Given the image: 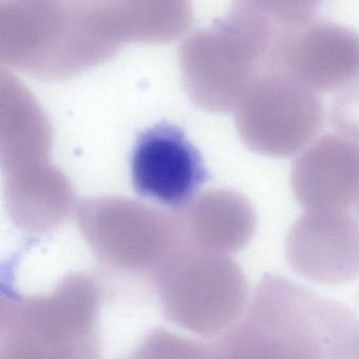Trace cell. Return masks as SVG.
<instances>
[{"mask_svg": "<svg viewBox=\"0 0 359 359\" xmlns=\"http://www.w3.org/2000/svg\"><path fill=\"white\" fill-rule=\"evenodd\" d=\"M236 350L253 358H359V318L335 300L266 274L237 333Z\"/></svg>", "mask_w": 359, "mask_h": 359, "instance_id": "obj_1", "label": "cell"}, {"mask_svg": "<svg viewBox=\"0 0 359 359\" xmlns=\"http://www.w3.org/2000/svg\"><path fill=\"white\" fill-rule=\"evenodd\" d=\"M325 107L316 92L274 73H264L243 93L237 127L258 154L287 158L320 132Z\"/></svg>", "mask_w": 359, "mask_h": 359, "instance_id": "obj_2", "label": "cell"}, {"mask_svg": "<svg viewBox=\"0 0 359 359\" xmlns=\"http://www.w3.org/2000/svg\"><path fill=\"white\" fill-rule=\"evenodd\" d=\"M266 73L321 93L359 83V33L332 22H310L277 39Z\"/></svg>", "mask_w": 359, "mask_h": 359, "instance_id": "obj_3", "label": "cell"}, {"mask_svg": "<svg viewBox=\"0 0 359 359\" xmlns=\"http://www.w3.org/2000/svg\"><path fill=\"white\" fill-rule=\"evenodd\" d=\"M130 169L136 194L173 209L188 205L211 178L201 151L182 128L168 121L138 134Z\"/></svg>", "mask_w": 359, "mask_h": 359, "instance_id": "obj_4", "label": "cell"}, {"mask_svg": "<svg viewBox=\"0 0 359 359\" xmlns=\"http://www.w3.org/2000/svg\"><path fill=\"white\" fill-rule=\"evenodd\" d=\"M285 255L294 272L327 285L359 276V224L342 210H311L287 233Z\"/></svg>", "mask_w": 359, "mask_h": 359, "instance_id": "obj_5", "label": "cell"}, {"mask_svg": "<svg viewBox=\"0 0 359 359\" xmlns=\"http://www.w3.org/2000/svg\"><path fill=\"white\" fill-rule=\"evenodd\" d=\"M291 187L306 211H344L359 196V146L342 136H321L294 161Z\"/></svg>", "mask_w": 359, "mask_h": 359, "instance_id": "obj_6", "label": "cell"}, {"mask_svg": "<svg viewBox=\"0 0 359 359\" xmlns=\"http://www.w3.org/2000/svg\"><path fill=\"white\" fill-rule=\"evenodd\" d=\"M283 29H295L312 22L323 0H243Z\"/></svg>", "mask_w": 359, "mask_h": 359, "instance_id": "obj_7", "label": "cell"}, {"mask_svg": "<svg viewBox=\"0 0 359 359\" xmlns=\"http://www.w3.org/2000/svg\"><path fill=\"white\" fill-rule=\"evenodd\" d=\"M332 128L342 137L359 146V86L346 88L334 100Z\"/></svg>", "mask_w": 359, "mask_h": 359, "instance_id": "obj_8", "label": "cell"}, {"mask_svg": "<svg viewBox=\"0 0 359 359\" xmlns=\"http://www.w3.org/2000/svg\"><path fill=\"white\" fill-rule=\"evenodd\" d=\"M355 212H356L357 216L359 218V196L358 198L356 199V208H355Z\"/></svg>", "mask_w": 359, "mask_h": 359, "instance_id": "obj_9", "label": "cell"}]
</instances>
